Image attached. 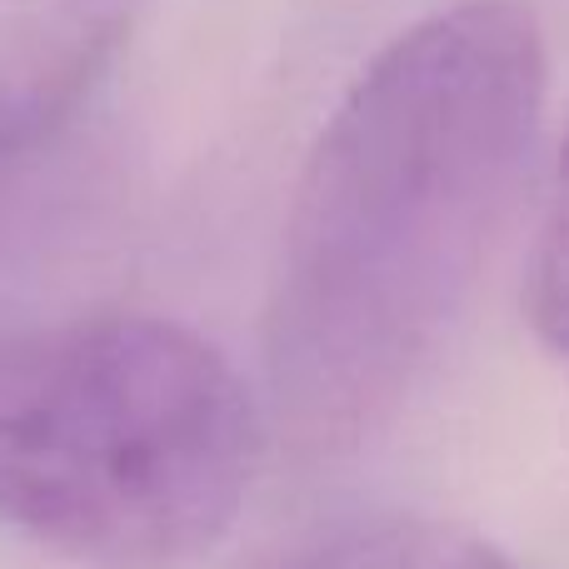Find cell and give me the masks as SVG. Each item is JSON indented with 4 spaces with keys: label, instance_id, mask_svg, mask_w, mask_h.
Instances as JSON below:
<instances>
[{
    "label": "cell",
    "instance_id": "cell-1",
    "mask_svg": "<svg viewBox=\"0 0 569 569\" xmlns=\"http://www.w3.org/2000/svg\"><path fill=\"white\" fill-rule=\"evenodd\" d=\"M550 56L520 0L400 30L315 136L266 310L270 410L305 455L355 450L440 350L520 190Z\"/></svg>",
    "mask_w": 569,
    "mask_h": 569
},
{
    "label": "cell",
    "instance_id": "cell-2",
    "mask_svg": "<svg viewBox=\"0 0 569 569\" xmlns=\"http://www.w3.org/2000/svg\"><path fill=\"white\" fill-rule=\"evenodd\" d=\"M260 420L236 365L150 315L0 335V525L96 569H186L246 505Z\"/></svg>",
    "mask_w": 569,
    "mask_h": 569
},
{
    "label": "cell",
    "instance_id": "cell-3",
    "mask_svg": "<svg viewBox=\"0 0 569 569\" xmlns=\"http://www.w3.org/2000/svg\"><path fill=\"white\" fill-rule=\"evenodd\" d=\"M126 30L130 0H56L0 50V170L76 116Z\"/></svg>",
    "mask_w": 569,
    "mask_h": 569
},
{
    "label": "cell",
    "instance_id": "cell-4",
    "mask_svg": "<svg viewBox=\"0 0 569 569\" xmlns=\"http://www.w3.org/2000/svg\"><path fill=\"white\" fill-rule=\"evenodd\" d=\"M276 569H515V565L475 530L400 515V520H370L330 535L320 545H305L300 555L280 560Z\"/></svg>",
    "mask_w": 569,
    "mask_h": 569
},
{
    "label": "cell",
    "instance_id": "cell-5",
    "mask_svg": "<svg viewBox=\"0 0 569 569\" xmlns=\"http://www.w3.org/2000/svg\"><path fill=\"white\" fill-rule=\"evenodd\" d=\"M530 320L560 355H569V170H565V196L555 206L550 226H545L540 246H535L530 266Z\"/></svg>",
    "mask_w": 569,
    "mask_h": 569
},
{
    "label": "cell",
    "instance_id": "cell-6",
    "mask_svg": "<svg viewBox=\"0 0 569 569\" xmlns=\"http://www.w3.org/2000/svg\"><path fill=\"white\" fill-rule=\"evenodd\" d=\"M565 170H569V146H565Z\"/></svg>",
    "mask_w": 569,
    "mask_h": 569
}]
</instances>
